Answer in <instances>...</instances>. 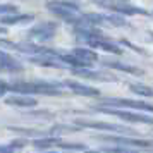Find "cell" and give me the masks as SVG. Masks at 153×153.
I'll use <instances>...</instances> for the list:
<instances>
[{
	"label": "cell",
	"mask_w": 153,
	"mask_h": 153,
	"mask_svg": "<svg viewBox=\"0 0 153 153\" xmlns=\"http://www.w3.org/2000/svg\"><path fill=\"white\" fill-rule=\"evenodd\" d=\"M35 19L31 14H22V12H16V14H5L0 17V22L4 26H14V24H28Z\"/></svg>",
	"instance_id": "obj_13"
},
{
	"label": "cell",
	"mask_w": 153,
	"mask_h": 153,
	"mask_svg": "<svg viewBox=\"0 0 153 153\" xmlns=\"http://www.w3.org/2000/svg\"><path fill=\"white\" fill-rule=\"evenodd\" d=\"M98 4H103V5H107V2H108V0H97Z\"/></svg>",
	"instance_id": "obj_28"
},
{
	"label": "cell",
	"mask_w": 153,
	"mask_h": 153,
	"mask_svg": "<svg viewBox=\"0 0 153 153\" xmlns=\"http://www.w3.org/2000/svg\"><path fill=\"white\" fill-rule=\"evenodd\" d=\"M64 86L69 88L72 93L76 95H81V97H100V91L93 86H88V84H83L79 81H72V79H65L64 81Z\"/></svg>",
	"instance_id": "obj_9"
},
{
	"label": "cell",
	"mask_w": 153,
	"mask_h": 153,
	"mask_svg": "<svg viewBox=\"0 0 153 153\" xmlns=\"http://www.w3.org/2000/svg\"><path fill=\"white\" fill-rule=\"evenodd\" d=\"M2 33H7V28H5V26H0V35H2Z\"/></svg>",
	"instance_id": "obj_26"
},
{
	"label": "cell",
	"mask_w": 153,
	"mask_h": 153,
	"mask_svg": "<svg viewBox=\"0 0 153 153\" xmlns=\"http://www.w3.org/2000/svg\"><path fill=\"white\" fill-rule=\"evenodd\" d=\"M7 105H12V107H22V108H29V107H36V102L33 97H29V95H10V97H5L4 100Z\"/></svg>",
	"instance_id": "obj_10"
},
{
	"label": "cell",
	"mask_w": 153,
	"mask_h": 153,
	"mask_svg": "<svg viewBox=\"0 0 153 153\" xmlns=\"http://www.w3.org/2000/svg\"><path fill=\"white\" fill-rule=\"evenodd\" d=\"M108 9L115 10V14H122V16H134V14L150 16V12L145 10V9L134 7V5H127V4H114V5H108Z\"/></svg>",
	"instance_id": "obj_15"
},
{
	"label": "cell",
	"mask_w": 153,
	"mask_h": 153,
	"mask_svg": "<svg viewBox=\"0 0 153 153\" xmlns=\"http://www.w3.org/2000/svg\"><path fill=\"white\" fill-rule=\"evenodd\" d=\"M45 7L48 9L52 14L59 16L62 21L69 22V24H76L81 16H79V5L71 2V0H50L47 2Z\"/></svg>",
	"instance_id": "obj_2"
},
{
	"label": "cell",
	"mask_w": 153,
	"mask_h": 153,
	"mask_svg": "<svg viewBox=\"0 0 153 153\" xmlns=\"http://www.w3.org/2000/svg\"><path fill=\"white\" fill-rule=\"evenodd\" d=\"M74 57H77L79 60H83V62L86 64H93V62H97L98 60V53L95 52V50H91V48H83V47H77V48H74L72 52H71Z\"/></svg>",
	"instance_id": "obj_16"
},
{
	"label": "cell",
	"mask_w": 153,
	"mask_h": 153,
	"mask_svg": "<svg viewBox=\"0 0 153 153\" xmlns=\"http://www.w3.org/2000/svg\"><path fill=\"white\" fill-rule=\"evenodd\" d=\"M28 60L33 62V64H38V65H43V67H55V69H59V67L64 65V64L59 62L53 55H45V53H40V55H29Z\"/></svg>",
	"instance_id": "obj_14"
},
{
	"label": "cell",
	"mask_w": 153,
	"mask_h": 153,
	"mask_svg": "<svg viewBox=\"0 0 153 153\" xmlns=\"http://www.w3.org/2000/svg\"><path fill=\"white\" fill-rule=\"evenodd\" d=\"M72 74L84 79H91V81H103V83H112L117 81V77L107 72V71H93L90 67H79V69H72Z\"/></svg>",
	"instance_id": "obj_8"
},
{
	"label": "cell",
	"mask_w": 153,
	"mask_h": 153,
	"mask_svg": "<svg viewBox=\"0 0 153 153\" xmlns=\"http://www.w3.org/2000/svg\"><path fill=\"white\" fill-rule=\"evenodd\" d=\"M55 136H42V138H36L31 141V145L35 146L36 150H40V152H43V150H52V148H55V143H57Z\"/></svg>",
	"instance_id": "obj_17"
},
{
	"label": "cell",
	"mask_w": 153,
	"mask_h": 153,
	"mask_svg": "<svg viewBox=\"0 0 153 153\" xmlns=\"http://www.w3.org/2000/svg\"><path fill=\"white\" fill-rule=\"evenodd\" d=\"M9 145H10V146L16 150V152H17V150H22L24 146L28 145V139H24V138H16V139H12Z\"/></svg>",
	"instance_id": "obj_23"
},
{
	"label": "cell",
	"mask_w": 153,
	"mask_h": 153,
	"mask_svg": "<svg viewBox=\"0 0 153 153\" xmlns=\"http://www.w3.org/2000/svg\"><path fill=\"white\" fill-rule=\"evenodd\" d=\"M16 12H19V9L12 5V4H0V14L5 16V14H16Z\"/></svg>",
	"instance_id": "obj_22"
},
{
	"label": "cell",
	"mask_w": 153,
	"mask_h": 153,
	"mask_svg": "<svg viewBox=\"0 0 153 153\" xmlns=\"http://www.w3.org/2000/svg\"><path fill=\"white\" fill-rule=\"evenodd\" d=\"M38 153H72V152H57V150H43V152Z\"/></svg>",
	"instance_id": "obj_25"
},
{
	"label": "cell",
	"mask_w": 153,
	"mask_h": 153,
	"mask_svg": "<svg viewBox=\"0 0 153 153\" xmlns=\"http://www.w3.org/2000/svg\"><path fill=\"white\" fill-rule=\"evenodd\" d=\"M76 131H81V127H71V126H64V124H55L52 129H50V136H55L59 138V134H71V132H76Z\"/></svg>",
	"instance_id": "obj_19"
},
{
	"label": "cell",
	"mask_w": 153,
	"mask_h": 153,
	"mask_svg": "<svg viewBox=\"0 0 153 153\" xmlns=\"http://www.w3.org/2000/svg\"><path fill=\"white\" fill-rule=\"evenodd\" d=\"M57 33V24L55 22H40V24H36L33 26L31 29H28V36L29 40L33 42V40H38V42H48L52 40Z\"/></svg>",
	"instance_id": "obj_7"
},
{
	"label": "cell",
	"mask_w": 153,
	"mask_h": 153,
	"mask_svg": "<svg viewBox=\"0 0 153 153\" xmlns=\"http://www.w3.org/2000/svg\"><path fill=\"white\" fill-rule=\"evenodd\" d=\"M55 148H59V150H62V152H84L86 150V146L83 145V143H76V141H64L62 138L57 139L55 143Z\"/></svg>",
	"instance_id": "obj_18"
},
{
	"label": "cell",
	"mask_w": 153,
	"mask_h": 153,
	"mask_svg": "<svg viewBox=\"0 0 153 153\" xmlns=\"http://www.w3.org/2000/svg\"><path fill=\"white\" fill-rule=\"evenodd\" d=\"M22 71V64L16 60L5 52H0V72H19Z\"/></svg>",
	"instance_id": "obj_11"
},
{
	"label": "cell",
	"mask_w": 153,
	"mask_h": 153,
	"mask_svg": "<svg viewBox=\"0 0 153 153\" xmlns=\"http://www.w3.org/2000/svg\"><path fill=\"white\" fill-rule=\"evenodd\" d=\"M102 141H107V143H112L115 146H126V148H152V141L150 139H141V138H134V136H115V134H102L98 136Z\"/></svg>",
	"instance_id": "obj_6"
},
{
	"label": "cell",
	"mask_w": 153,
	"mask_h": 153,
	"mask_svg": "<svg viewBox=\"0 0 153 153\" xmlns=\"http://www.w3.org/2000/svg\"><path fill=\"white\" fill-rule=\"evenodd\" d=\"M105 22H110L114 26H119V28H124L127 26V21L120 14H107L105 16Z\"/></svg>",
	"instance_id": "obj_21"
},
{
	"label": "cell",
	"mask_w": 153,
	"mask_h": 153,
	"mask_svg": "<svg viewBox=\"0 0 153 153\" xmlns=\"http://www.w3.org/2000/svg\"><path fill=\"white\" fill-rule=\"evenodd\" d=\"M0 153H16V150L10 145H0Z\"/></svg>",
	"instance_id": "obj_24"
},
{
	"label": "cell",
	"mask_w": 153,
	"mask_h": 153,
	"mask_svg": "<svg viewBox=\"0 0 153 153\" xmlns=\"http://www.w3.org/2000/svg\"><path fill=\"white\" fill-rule=\"evenodd\" d=\"M74 126L77 127H88V129H95V131H102V132H110V134H124V136H136L138 132L126 127L122 124H112V122H103V120H90V119H76Z\"/></svg>",
	"instance_id": "obj_3"
},
{
	"label": "cell",
	"mask_w": 153,
	"mask_h": 153,
	"mask_svg": "<svg viewBox=\"0 0 153 153\" xmlns=\"http://www.w3.org/2000/svg\"><path fill=\"white\" fill-rule=\"evenodd\" d=\"M105 67H110V69L115 71H122V72H127V74H134V76H143L145 71L139 69V67H134L131 64H124V62H119V60H102Z\"/></svg>",
	"instance_id": "obj_12"
},
{
	"label": "cell",
	"mask_w": 153,
	"mask_h": 153,
	"mask_svg": "<svg viewBox=\"0 0 153 153\" xmlns=\"http://www.w3.org/2000/svg\"><path fill=\"white\" fill-rule=\"evenodd\" d=\"M129 88H131L132 93H136V95H139V97L150 98L153 95L152 88H150V86H146V84H136V83H132V84H129Z\"/></svg>",
	"instance_id": "obj_20"
},
{
	"label": "cell",
	"mask_w": 153,
	"mask_h": 153,
	"mask_svg": "<svg viewBox=\"0 0 153 153\" xmlns=\"http://www.w3.org/2000/svg\"><path fill=\"white\" fill-rule=\"evenodd\" d=\"M84 153H102V152H97V150H84Z\"/></svg>",
	"instance_id": "obj_27"
},
{
	"label": "cell",
	"mask_w": 153,
	"mask_h": 153,
	"mask_svg": "<svg viewBox=\"0 0 153 153\" xmlns=\"http://www.w3.org/2000/svg\"><path fill=\"white\" fill-rule=\"evenodd\" d=\"M93 110L108 114V115L122 119L126 122H132V124H152V115L150 114H138L136 110H122V108H112V107H103V105L93 107Z\"/></svg>",
	"instance_id": "obj_4"
},
{
	"label": "cell",
	"mask_w": 153,
	"mask_h": 153,
	"mask_svg": "<svg viewBox=\"0 0 153 153\" xmlns=\"http://www.w3.org/2000/svg\"><path fill=\"white\" fill-rule=\"evenodd\" d=\"M100 105L112 107V108H122V110L146 112V114H152V110H153L152 103L143 102V100H129V98H102Z\"/></svg>",
	"instance_id": "obj_5"
},
{
	"label": "cell",
	"mask_w": 153,
	"mask_h": 153,
	"mask_svg": "<svg viewBox=\"0 0 153 153\" xmlns=\"http://www.w3.org/2000/svg\"><path fill=\"white\" fill-rule=\"evenodd\" d=\"M7 91H12V93H17V95H50V97L62 95L60 84L45 83V81H36V83L17 81V83L7 84Z\"/></svg>",
	"instance_id": "obj_1"
}]
</instances>
